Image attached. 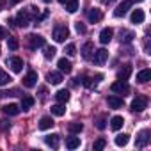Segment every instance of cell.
Listing matches in <instances>:
<instances>
[{
	"instance_id": "obj_21",
	"label": "cell",
	"mask_w": 151,
	"mask_h": 151,
	"mask_svg": "<svg viewBox=\"0 0 151 151\" xmlns=\"http://www.w3.org/2000/svg\"><path fill=\"white\" fill-rule=\"evenodd\" d=\"M123 124H124V119H123L121 116H114V117L110 119V128H112L114 132L121 130V128H123Z\"/></svg>"
},
{
	"instance_id": "obj_15",
	"label": "cell",
	"mask_w": 151,
	"mask_h": 151,
	"mask_svg": "<svg viewBox=\"0 0 151 151\" xmlns=\"http://www.w3.org/2000/svg\"><path fill=\"white\" fill-rule=\"evenodd\" d=\"M144 18H146V14H144V11H142V9H135V11L132 13V16H130L132 23H135V25L142 23V22H144Z\"/></svg>"
},
{
	"instance_id": "obj_28",
	"label": "cell",
	"mask_w": 151,
	"mask_h": 151,
	"mask_svg": "<svg viewBox=\"0 0 151 151\" xmlns=\"http://www.w3.org/2000/svg\"><path fill=\"white\" fill-rule=\"evenodd\" d=\"M128 140H130V135H128V133H119V135H116V144H117L119 147L126 146Z\"/></svg>"
},
{
	"instance_id": "obj_40",
	"label": "cell",
	"mask_w": 151,
	"mask_h": 151,
	"mask_svg": "<svg viewBox=\"0 0 151 151\" xmlns=\"http://www.w3.org/2000/svg\"><path fill=\"white\" fill-rule=\"evenodd\" d=\"M7 37V30L4 27H0V39H6Z\"/></svg>"
},
{
	"instance_id": "obj_27",
	"label": "cell",
	"mask_w": 151,
	"mask_h": 151,
	"mask_svg": "<svg viewBox=\"0 0 151 151\" xmlns=\"http://www.w3.org/2000/svg\"><path fill=\"white\" fill-rule=\"evenodd\" d=\"M59 137H60V135H57V133L46 135V137H45V142H46L50 147H57V146H59Z\"/></svg>"
},
{
	"instance_id": "obj_13",
	"label": "cell",
	"mask_w": 151,
	"mask_h": 151,
	"mask_svg": "<svg viewBox=\"0 0 151 151\" xmlns=\"http://www.w3.org/2000/svg\"><path fill=\"white\" fill-rule=\"evenodd\" d=\"M57 66H59V71H60V73H71V69H73V64H71V60H69V59H66V57L59 59Z\"/></svg>"
},
{
	"instance_id": "obj_26",
	"label": "cell",
	"mask_w": 151,
	"mask_h": 151,
	"mask_svg": "<svg viewBox=\"0 0 151 151\" xmlns=\"http://www.w3.org/2000/svg\"><path fill=\"white\" fill-rule=\"evenodd\" d=\"M93 52H94V45H93V43H86V45L82 46V57H84V59H91Z\"/></svg>"
},
{
	"instance_id": "obj_8",
	"label": "cell",
	"mask_w": 151,
	"mask_h": 151,
	"mask_svg": "<svg viewBox=\"0 0 151 151\" xmlns=\"http://www.w3.org/2000/svg\"><path fill=\"white\" fill-rule=\"evenodd\" d=\"M151 133H149V130H142V132H139V135H137V146L139 147H144V146H147L149 144V140H151V137H149Z\"/></svg>"
},
{
	"instance_id": "obj_32",
	"label": "cell",
	"mask_w": 151,
	"mask_h": 151,
	"mask_svg": "<svg viewBox=\"0 0 151 151\" xmlns=\"http://www.w3.org/2000/svg\"><path fill=\"white\" fill-rule=\"evenodd\" d=\"M133 32H128V30H121V43H130L133 39Z\"/></svg>"
},
{
	"instance_id": "obj_7",
	"label": "cell",
	"mask_w": 151,
	"mask_h": 151,
	"mask_svg": "<svg viewBox=\"0 0 151 151\" xmlns=\"http://www.w3.org/2000/svg\"><path fill=\"white\" fill-rule=\"evenodd\" d=\"M130 7H132V0H123V4H119V6L116 7L114 16H116V18H123V16L130 11Z\"/></svg>"
},
{
	"instance_id": "obj_46",
	"label": "cell",
	"mask_w": 151,
	"mask_h": 151,
	"mask_svg": "<svg viewBox=\"0 0 151 151\" xmlns=\"http://www.w3.org/2000/svg\"><path fill=\"white\" fill-rule=\"evenodd\" d=\"M0 53H2V52H0Z\"/></svg>"
},
{
	"instance_id": "obj_10",
	"label": "cell",
	"mask_w": 151,
	"mask_h": 151,
	"mask_svg": "<svg viewBox=\"0 0 151 151\" xmlns=\"http://www.w3.org/2000/svg\"><path fill=\"white\" fill-rule=\"evenodd\" d=\"M37 84V73L36 71H29L23 77V86L25 87H34Z\"/></svg>"
},
{
	"instance_id": "obj_5",
	"label": "cell",
	"mask_w": 151,
	"mask_h": 151,
	"mask_svg": "<svg viewBox=\"0 0 151 151\" xmlns=\"http://www.w3.org/2000/svg\"><path fill=\"white\" fill-rule=\"evenodd\" d=\"M109 59V52L105 48H100V50H94V55H93V62L96 66H103Z\"/></svg>"
},
{
	"instance_id": "obj_20",
	"label": "cell",
	"mask_w": 151,
	"mask_h": 151,
	"mask_svg": "<svg viewBox=\"0 0 151 151\" xmlns=\"http://www.w3.org/2000/svg\"><path fill=\"white\" fill-rule=\"evenodd\" d=\"M53 124H55V123H53V119H52L50 116H45V117L39 119V130H50Z\"/></svg>"
},
{
	"instance_id": "obj_3",
	"label": "cell",
	"mask_w": 151,
	"mask_h": 151,
	"mask_svg": "<svg viewBox=\"0 0 151 151\" xmlns=\"http://www.w3.org/2000/svg\"><path fill=\"white\" fill-rule=\"evenodd\" d=\"M146 107H147V98L146 96H137V98H133V101L130 105V110L132 112H142Z\"/></svg>"
},
{
	"instance_id": "obj_14",
	"label": "cell",
	"mask_w": 151,
	"mask_h": 151,
	"mask_svg": "<svg viewBox=\"0 0 151 151\" xmlns=\"http://www.w3.org/2000/svg\"><path fill=\"white\" fill-rule=\"evenodd\" d=\"M132 75V66L130 64H124L119 71H117V80H128Z\"/></svg>"
},
{
	"instance_id": "obj_35",
	"label": "cell",
	"mask_w": 151,
	"mask_h": 151,
	"mask_svg": "<svg viewBox=\"0 0 151 151\" xmlns=\"http://www.w3.org/2000/svg\"><path fill=\"white\" fill-rule=\"evenodd\" d=\"M105 146H107V140H105V139H98V140L93 144V149H94V151H101Z\"/></svg>"
},
{
	"instance_id": "obj_4",
	"label": "cell",
	"mask_w": 151,
	"mask_h": 151,
	"mask_svg": "<svg viewBox=\"0 0 151 151\" xmlns=\"http://www.w3.org/2000/svg\"><path fill=\"white\" fill-rule=\"evenodd\" d=\"M27 41H29V46H30L32 50H37V48L45 46V37H43L41 34H30V36L27 37Z\"/></svg>"
},
{
	"instance_id": "obj_42",
	"label": "cell",
	"mask_w": 151,
	"mask_h": 151,
	"mask_svg": "<svg viewBox=\"0 0 151 151\" xmlns=\"http://www.w3.org/2000/svg\"><path fill=\"white\" fill-rule=\"evenodd\" d=\"M4 6H6V0H0V11L4 9Z\"/></svg>"
},
{
	"instance_id": "obj_31",
	"label": "cell",
	"mask_w": 151,
	"mask_h": 151,
	"mask_svg": "<svg viewBox=\"0 0 151 151\" xmlns=\"http://www.w3.org/2000/svg\"><path fill=\"white\" fill-rule=\"evenodd\" d=\"M11 80H13V78L9 77V75H7L4 69H0V86H7Z\"/></svg>"
},
{
	"instance_id": "obj_39",
	"label": "cell",
	"mask_w": 151,
	"mask_h": 151,
	"mask_svg": "<svg viewBox=\"0 0 151 151\" xmlns=\"http://www.w3.org/2000/svg\"><path fill=\"white\" fill-rule=\"evenodd\" d=\"M9 126H11V124H9L7 121H4V119H2V121H0V130H7Z\"/></svg>"
},
{
	"instance_id": "obj_38",
	"label": "cell",
	"mask_w": 151,
	"mask_h": 151,
	"mask_svg": "<svg viewBox=\"0 0 151 151\" xmlns=\"http://www.w3.org/2000/svg\"><path fill=\"white\" fill-rule=\"evenodd\" d=\"M96 126H98L100 130H103V128L107 126V119H105V117H100V119L96 121Z\"/></svg>"
},
{
	"instance_id": "obj_24",
	"label": "cell",
	"mask_w": 151,
	"mask_h": 151,
	"mask_svg": "<svg viewBox=\"0 0 151 151\" xmlns=\"http://www.w3.org/2000/svg\"><path fill=\"white\" fill-rule=\"evenodd\" d=\"M52 114H53V116L62 117V116L66 114V103H57V105H52Z\"/></svg>"
},
{
	"instance_id": "obj_34",
	"label": "cell",
	"mask_w": 151,
	"mask_h": 151,
	"mask_svg": "<svg viewBox=\"0 0 151 151\" xmlns=\"http://www.w3.org/2000/svg\"><path fill=\"white\" fill-rule=\"evenodd\" d=\"M7 46H9V50H18V46H20L18 37H7Z\"/></svg>"
},
{
	"instance_id": "obj_2",
	"label": "cell",
	"mask_w": 151,
	"mask_h": 151,
	"mask_svg": "<svg viewBox=\"0 0 151 151\" xmlns=\"http://www.w3.org/2000/svg\"><path fill=\"white\" fill-rule=\"evenodd\" d=\"M110 89H112V93H116V94H123V96L130 94V86L126 84V80H117V82H114V84L110 86Z\"/></svg>"
},
{
	"instance_id": "obj_43",
	"label": "cell",
	"mask_w": 151,
	"mask_h": 151,
	"mask_svg": "<svg viewBox=\"0 0 151 151\" xmlns=\"http://www.w3.org/2000/svg\"><path fill=\"white\" fill-rule=\"evenodd\" d=\"M11 4H18V2H22V0H9Z\"/></svg>"
},
{
	"instance_id": "obj_17",
	"label": "cell",
	"mask_w": 151,
	"mask_h": 151,
	"mask_svg": "<svg viewBox=\"0 0 151 151\" xmlns=\"http://www.w3.org/2000/svg\"><path fill=\"white\" fill-rule=\"evenodd\" d=\"M151 80V69H142V71H139L137 73V82H140V84H146V82H149Z\"/></svg>"
},
{
	"instance_id": "obj_18",
	"label": "cell",
	"mask_w": 151,
	"mask_h": 151,
	"mask_svg": "<svg viewBox=\"0 0 151 151\" xmlns=\"http://www.w3.org/2000/svg\"><path fill=\"white\" fill-rule=\"evenodd\" d=\"M87 18H89V22L91 23H98L100 20H101V11L100 9H89V13H87Z\"/></svg>"
},
{
	"instance_id": "obj_22",
	"label": "cell",
	"mask_w": 151,
	"mask_h": 151,
	"mask_svg": "<svg viewBox=\"0 0 151 151\" xmlns=\"http://www.w3.org/2000/svg\"><path fill=\"white\" fill-rule=\"evenodd\" d=\"M55 100H57L59 103H68V101H69V91H66V89L57 91V93H55Z\"/></svg>"
},
{
	"instance_id": "obj_1",
	"label": "cell",
	"mask_w": 151,
	"mask_h": 151,
	"mask_svg": "<svg viewBox=\"0 0 151 151\" xmlns=\"http://www.w3.org/2000/svg\"><path fill=\"white\" fill-rule=\"evenodd\" d=\"M68 36H69V29L66 25H55V29H53V39L57 43H64Z\"/></svg>"
},
{
	"instance_id": "obj_36",
	"label": "cell",
	"mask_w": 151,
	"mask_h": 151,
	"mask_svg": "<svg viewBox=\"0 0 151 151\" xmlns=\"http://www.w3.org/2000/svg\"><path fill=\"white\" fill-rule=\"evenodd\" d=\"M64 52H66V55H75V53H77V46H75L73 43H69V45H66V48H64Z\"/></svg>"
},
{
	"instance_id": "obj_30",
	"label": "cell",
	"mask_w": 151,
	"mask_h": 151,
	"mask_svg": "<svg viewBox=\"0 0 151 151\" xmlns=\"http://www.w3.org/2000/svg\"><path fill=\"white\" fill-rule=\"evenodd\" d=\"M34 103H36V100H34L32 96H23V100H22V109H23V110H29V109H32Z\"/></svg>"
},
{
	"instance_id": "obj_45",
	"label": "cell",
	"mask_w": 151,
	"mask_h": 151,
	"mask_svg": "<svg viewBox=\"0 0 151 151\" xmlns=\"http://www.w3.org/2000/svg\"><path fill=\"white\" fill-rule=\"evenodd\" d=\"M43 2H46V4H48V2H52V0H43Z\"/></svg>"
},
{
	"instance_id": "obj_44",
	"label": "cell",
	"mask_w": 151,
	"mask_h": 151,
	"mask_svg": "<svg viewBox=\"0 0 151 151\" xmlns=\"http://www.w3.org/2000/svg\"><path fill=\"white\" fill-rule=\"evenodd\" d=\"M59 2H60V4H62V6H64V4H66V2H68V0H59Z\"/></svg>"
},
{
	"instance_id": "obj_16",
	"label": "cell",
	"mask_w": 151,
	"mask_h": 151,
	"mask_svg": "<svg viewBox=\"0 0 151 151\" xmlns=\"http://www.w3.org/2000/svg\"><path fill=\"white\" fill-rule=\"evenodd\" d=\"M2 110H4V114H6V116H16V114H20V110H22V109H20L16 103H7V105H4V109H2Z\"/></svg>"
},
{
	"instance_id": "obj_12",
	"label": "cell",
	"mask_w": 151,
	"mask_h": 151,
	"mask_svg": "<svg viewBox=\"0 0 151 151\" xmlns=\"http://www.w3.org/2000/svg\"><path fill=\"white\" fill-rule=\"evenodd\" d=\"M112 37H114V30H112L110 27H107V29H103V30L100 32V43H101V45L110 43V41H112Z\"/></svg>"
},
{
	"instance_id": "obj_25",
	"label": "cell",
	"mask_w": 151,
	"mask_h": 151,
	"mask_svg": "<svg viewBox=\"0 0 151 151\" xmlns=\"http://www.w3.org/2000/svg\"><path fill=\"white\" fill-rule=\"evenodd\" d=\"M68 130H69V133H80L82 130H84V124L82 123H78V121H73V123H69L68 124Z\"/></svg>"
},
{
	"instance_id": "obj_37",
	"label": "cell",
	"mask_w": 151,
	"mask_h": 151,
	"mask_svg": "<svg viewBox=\"0 0 151 151\" xmlns=\"http://www.w3.org/2000/svg\"><path fill=\"white\" fill-rule=\"evenodd\" d=\"M75 29H77V32H78V34H86V30H87V29H86V25H84L82 22H77V23H75Z\"/></svg>"
},
{
	"instance_id": "obj_23",
	"label": "cell",
	"mask_w": 151,
	"mask_h": 151,
	"mask_svg": "<svg viewBox=\"0 0 151 151\" xmlns=\"http://www.w3.org/2000/svg\"><path fill=\"white\" fill-rule=\"evenodd\" d=\"M66 147L68 149H77V147H80V137H68L66 139Z\"/></svg>"
},
{
	"instance_id": "obj_6",
	"label": "cell",
	"mask_w": 151,
	"mask_h": 151,
	"mask_svg": "<svg viewBox=\"0 0 151 151\" xmlns=\"http://www.w3.org/2000/svg\"><path fill=\"white\" fill-rule=\"evenodd\" d=\"M30 20H32V14H30L29 11H20L18 16H16V20H14V23L23 29V27H27V25L30 23Z\"/></svg>"
},
{
	"instance_id": "obj_29",
	"label": "cell",
	"mask_w": 151,
	"mask_h": 151,
	"mask_svg": "<svg viewBox=\"0 0 151 151\" xmlns=\"http://www.w3.org/2000/svg\"><path fill=\"white\" fill-rule=\"evenodd\" d=\"M64 6H66V11L68 13H77L78 11V0H68Z\"/></svg>"
},
{
	"instance_id": "obj_33",
	"label": "cell",
	"mask_w": 151,
	"mask_h": 151,
	"mask_svg": "<svg viewBox=\"0 0 151 151\" xmlns=\"http://www.w3.org/2000/svg\"><path fill=\"white\" fill-rule=\"evenodd\" d=\"M55 53H57V50H55L53 46H45V52H43L45 59H53V57H55Z\"/></svg>"
},
{
	"instance_id": "obj_11",
	"label": "cell",
	"mask_w": 151,
	"mask_h": 151,
	"mask_svg": "<svg viewBox=\"0 0 151 151\" xmlns=\"http://www.w3.org/2000/svg\"><path fill=\"white\" fill-rule=\"evenodd\" d=\"M7 66H9L14 73H20V71L23 69V60H22L20 57H11V59L7 60Z\"/></svg>"
},
{
	"instance_id": "obj_41",
	"label": "cell",
	"mask_w": 151,
	"mask_h": 151,
	"mask_svg": "<svg viewBox=\"0 0 151 151\" xmlns=\"http://www.w3.org/2000/svg\"><path fill=\"white\" fill-rule=\"evenodd\" d=\"M101 2H103L105 6H109V4H114V2H116V0H101Z\"/></svg>"
},
{
	"instance_id": "obj_9",
	"label": "cell",
	"mask_w": 151,
	"mask_h": 151,
	"mask_svg": "<svg viewBox=\"0 0 151 151\" xmlns=\"http://www.w3.org/2000/svg\"><path fill=\"white\" fill-rule=\"evenodd\" d=\"M46 82L52 84V86H59L62 82V73L60 71H50L46 75Z\"/></svg>"
},
{
	"instance_id": "obj_19",
	"label": "cell",
	"mask_w": 151,
	"mask_h": 151,
	"mask_svg": "<svg viewBox=\"0 0 151 151\" xmlns=\"http://www.w3.org/2000/svg\"><path fill=\"white\" fill-rule=\"evenodd\" d=\"M107 103H109L110 109H121L123 107V98H119V96H109Z\"/></svg>"
}]
</instances>
